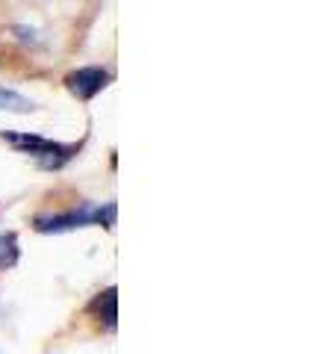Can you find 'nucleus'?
Segmentation results:
<instances>
[{"mask_svg": "<svg viewBox=\"0 0 336 354\" xmlns=\"http://www.w3.org/2000/svg\"><path fill=\"white\" fill-rule=\"evenodd\" d=\"M12 32H15V39L24 41V44H36L39 41V32L32 27H27V24H12Z\"/></svg>", "mask_w": 336, "mask_h": 354, "instance_id": "0eeeda50", "label": "nucleus"}, {"mask_svg": "<svg viewBox=\"0 0 336 354\" xmlns=\"http://www.w3.org/2000/svg\"><path fill=\"white\" fill-rule=\"evenodd\" d=\"M0 109L3 113H18V115H27V113H36V101H30L27 95L15 92V88H0Z\"/></svg>", "mask_w": 336, "mask_h": 354, "instance_id": "39448f33", "label": "nucleus"}, {"mask_svg": "<svg viewBox=\"0 0 336 354\" xmlns=\"http://www.w3.org/2000/svg\"><path fill=\"white\" fill-rule=\"evenodd\" d=\"M109 83H112V71L104 68V65H83V68H74L65 74V88L83 104L95 101Z\"/></svg>", "mask_w": 336, "mask_h": 354, "instance_id": "7ed1b4c3", "label": "nucleus"}, {"mask_svg": "<svg viewBox=\"0 0 336 354\" xmlns=\"http://www.w3.org/2000/svg\"><path fill=\"white\" fill-rule=\"evenodd\" d=\"M88 225H104L106 230L115 227V201L80 204V207L62 209V213L32 216V230H36V234H68V230L88 227Z\"/></svg>", "mask_w": 336, "mask_h": 354, "instance_id": "f257e3e1", "label": "nucleus"}, {"mask_svg": "<svg viewBox=\"0 0 336 354\" xmlns=\"http://www.w3.org/2000/svg\"><path fill=\"white\" fill-rule=\"evenodd\" d=\"M0 139L9 142L18 153H27V157L39 160V165L44 171H59L65 162H71L77 153H80V142L77 145H62V142H53V139H44L39 133H12V130H3Z\"/></svg>", "mask_w": 336, "mask_h": 354, "instance_id": "f03ea898", "label": "nucleus"}, {"mask_svg": "<svg viewBox=\"0 0 336 354\" xmlns=\"http://www.w3.org/2000/svg\"><path fill=\"white\" fill-rule=\"evenodd\" d=\"M21 257V248H18V236L15 234H0V272L12 269Z\"/></svg>", "mask_w": 336, "mask_h": 354, "instance_id": "423d86ee", "label": "nucleus"}, {"mask_svg": "<svg viewBox=\"0 0 336 354\" xmlns=\"http://www.w3.org/2000/svg\"><path fill=\"white\" fill-rule=\"evenodd\" d=\"M86 313L95 316L97 322H104L109 330L115 328V319H118V290L115 286H106V290H100L92 301L86 304Z\"/></svg>", "mask_w": 336, "mask_h": 354, "instance_id": "20e7f679", "label": "nucleus"}]
</instances>
